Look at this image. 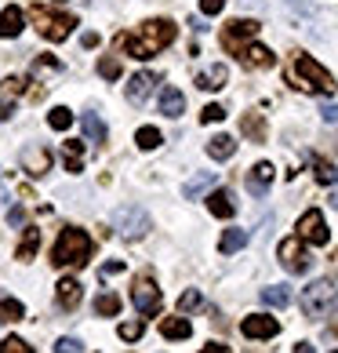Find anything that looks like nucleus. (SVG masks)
Instances as JSON below:
<instances>
[{"label":"nucleus","instance_id":"f257e3e1","mask_svg":"<svg viewBox=\"0 0 338 353\" xmlns=\"http://www.w3.org/2000/svg\"><path fill=\"white\" fill-rule=\"evenodd\" d=\"M175 37H178V26L175 22H167V19H146L135 33H120V37H116V48H120L127 59L146 62L153 55H160L164 48H171Z\"/></svg>","mask_w":338,"mask_h":353},{"label":"nucleus","instance_id":"f03ea898","mask_svg":"<svg viewBox=\"0 0 338 353\" xmlns=\"http://www.w3.org/2000/svg\"><path fill=\"white\" fill-rule=\"evenodd\" d=\"M91 259V237L87 230L81 226H66L59 233L55 248H51V263H55L59 270H73V266H84Z\"/></svg>","mask_w":338,"mask_h":353},{"label":"nucleus","instance_id":"7ed1b4c3","mask_svg":"<svg viewBox=\"0 0 338 353\" xmlns=\"http://www.w3.org/2000/svg\"><path fill=\"white\" fill-rule=\"evenodd\" d=\"M291 77H295V88H302V91H313V95H335V77L320 66V62L313 55H302L298 51L295 62H291Z\"/></svg>","mask_w":338,"mask_h":353},{"label":"nucleus","instance_id":"20e7f679","mask_svg":"<svg viewBox=\"0 0 338 353\" xmlns=\"http://www.w3.org/2000/svg\"><path fill=\"white\" fill-rule=\"evenodd\" d=\"M298 303H302V313H306V317L324 321V317H331V313L338 310V288H335L331 277H320V281H313L309 288H302Z\"/></svg>","mask_w":338,"mask_h":353},{"label":"nucleus","instance_id":"39448f33","mask_svg":"<svg viewBox=\"0 0 338 353\" xmlns=\"http://www.w3.org/2000/svg\"><path fill=\"white\" fill-rule=\"evenodd\" d=\"M149 212L142 204H120L113 212V233L116 237H124V241H142L149 233Z\"/></svg>","mask_w":338,"mask_h":353},{"label":"nucleus","instance_id":"423d86ee","mask_svg":"<svg viewBox=\"0 0 338 353\" xmlns=\"http://www.w3.org/2000/svg\"><path fill=\"white\" fill-rule=\"evenodd\" d=\"M30 19H33V26H36V33H41L44 41H55V44L66 41V37L73 33V26H76L73 15H51L44 4H33V8H30Z\"/></svg>","mask_w":338,"mask_h":353},{"label":"nucleus","instance_id":"0eeeda50","mask_svg":"<svg viewBox=\"0 0 338 353\" xmlns=\"http://www.w3.org/2000/svg\"><path fill=\"white\" fill-rule=\"evenodd\" d=\"M258 30H262V26H258L255 19H233L222 30V48L229 51V55H240V51L258 37Z\"/></svg>","mask_w":338,"mask_h":353},{"label":"nucleus","instance_id":"6e6552de","mask_svg":"<svg viewBox=\"0 0 338 353\" xmlns=\"http://www.w3.org/2000/svg\"><path fill=\"white\" fill-rule=\"evenodd\" d=\"M131 303H135V310L142 313V317H157L160 313V288H157V281L153 277H135Z\"/></svg>","mask_w":338,"mask_h":353},{"label":"nucleus","instance_id":"1a4fd4ad","mask_svg":"<svg viewBox=\"0 0 338 353\" xmlns=\"http://www.w3.org/2000/svg\"><path fill=\"white\" fill-rule=\"evenodd\" d=\"M298 241L302 244H317V248H324L331 241V233H328V222H324V212L320 208H309V212L298 219Z\"/></svg>","mask_w":338,"mask_h":353},{"label":"nucleus","instance_id":"9d476101","mask_svg":"<svg viewBox=\"0 0 338 353\" xmlns=\"http://www.w3.org/2000/svg\"><path fill=\"white\" fill-rule=\"evenodd\" d=\"M277 255H280V266L288 270V273H309V266H313V259H309L306 244L298 241V237H288V241H280Z\"/></svg>","mask_w":338,"mask_h":353},{"label":"nucleus","instance_id":"9b49d317","mask_svg":"<svg viewBox=\"0 0 338 353\" xmlns=\"http://www.w3.org/2000/svg\"><path fill=\"white\" fill-rule=\"evenodd\" d=\"M157 84H160V77L153 70H138L135 77H127V102H131V106H146Z\"/></svg>","mask_w":338,"mask_h":353},{"label":"nucleus","instance_id":"f8f14e48","mask_svg":"<svg viewBox=\"0 0 338 353\" xmlns=\"http://www.w3.org/2000/svg\"><path fill=\"white\" fill-rule=\"evenodd\" d=\"M51 164H55V157H51L47 146H36V142H33V146L22 150V168H25V175L41 179V175L51 172Z\"/></svg>","mask_w":338,"mask_h":353},{"label":"nucleus","instance_id":"ddd939ff","mask_svg":"<svg viewBox=\"0 0 338 353\" xmlns=\"http://www.w3.org/2000/svg\"><path fill=\"white\" fill-rule=\"evenodd\" d=\"M240 332L248 335V339H273V335L280 332V321L266 317V313H251V317L240 321Z\"/></svg>","mask_w":338,"mask_h":353},{"label":"nucleus","instance_id":"4468645a","mask_svg":"<svg viewBox=\"0 0 338 353\" xmlns=\"http://www.w3.org/2000/svg\"><path fill=\"white\" fill-rule=\"evenodd\" d=\"M273 175H277V168H273L269 161H258L251 172H248V193L251 197H266L269 186H273Z\"/></svg>","mask_w":338,"mask_h":353},{"label":"nucleus","instance_id":"2eb2a0df","mask_svg":"<svg viewBox=\"0 0 338 353\" xmlns=\"http://www.w3.org/2000/svg\"><path fill=\"white\" fill-rule=\"evenodd\" d=\"M237 59L244 62V66H251V70H273V66H277V55H273L269 48L255 44V41H251L248 48H244V51H240Z\"/></svg>","mask_w":338,"mask_h":353},{"label":"nucleus","instance_id":"dca6fc26","mask_svg":"<svg viewBox=\"0 0 338 353\" xmlns=\"http://www.w3.org/2000/svg\"><path fill=\"white\" fill-rule=\"evenodd\" d=\"M55 295H59V306L62 310H76V303H81V281L76 277H62L59 284H55Z\"/></svg>","mask_w":338,"mask_h":353},{"label":"nucleus","instance_id":"f3484780","mask_svg":"<svg viewBox=\"0 0 338 353\" xmlns=\"http://www.w3.org/2000/svg\"><path fill=\"white\" fill-rule=\"evenodd\" d=\"M22 22H25V11L19 4H8L4 11H0V37H19Z\"/></svg>","mask_w":338,"mask_h":353},{"label":"nucleus","instance_id":"a211bd4d","mask_svg":"<svg viewBox=\"0 0 338 353\" xmlns=\"http://www.w3.org/2000/svg\"><path fill=\"white\" fill-rule=\"evenodd\" d=\"M160 113L171 117V121H175V117H182V113H186V95H182L178 88L167 84V88L160 91Z\"/></svg>","mask_w":338,"mask_h":353},{"label":"nucleus","instance_id":"6ab92c4d","mask_svg":"<svg viewBox=\"0 0 338 353\" xmlns=\"http://www.w3.org/2000/svg\"><path fill=\"white\" fill-rule=\"evenodd\" d=\"M207 208H211L215 219H233L237 215V201H233L229 190H215L211 197H207Z\"/></svg>","mask_w":338,"mask_h":353},{"label":"nucleus","instance_id":"aec40b11","mask_svg":"<svg viewBox=\"0 0 338 353\" xmlns=\"http://www.w3.org/2000/svg\"><path fill=\"white\" fill-rule=\"evenodd\" d=\"M229 84V70L218 62V66H211V70H200L197 73V88L200 91H218V88H226Z\"/></svg>","mask_w":338,"mask_h":353},{"label":"nucleus","instance_id":"412c9836","mask_svg":"<svg viewBox=\"0 0 338 353\" xmlns=\"http://www.w3.org/2000/svg\"><path fill=\"white\" fill-rule=\"evenodd\" d=\"M81 124H84V139H87V142H95V146H102V142L109 139V132H106V121H102V117H98L95 110H87Z\"/></svg>","mask_w":338,"mask_h":353},{"label":"nucleus","instance_id":"4be33fe9","mask_svg":"<svg viewBox=\"0 0 338 353\" xmlns=\"http://www.w3.org/2000/svg\"><path fill=\"white\" fill-rule=\"evenodd\" d=\"M240 132L248 135L251 142H266V117L255 113V110L244 113V117H240Z\"/></svg>","mask_w":338,"mask_h":353},{"label":"nucleus","instance_id":"5701e85b","mask_svg":"<svg viewBox=\"0 0 338 353\" xmlns=\"http://www.w3.org/2000/svg\"><path fill=\"white\" fill-rule=\"evenodd\" d=\"M211 186H215V172H197V175L186 182V186H182V197H186V201H197L200 193H207Z\"/></svg>","mask_w":338,"mask_h":353},{"label":"nucleus","instance_id":"b1692460","mask_svg":"<svg viewBox=\"0 0 338 353\" xmlns=\"http://www.w3.org/2000/svg\"><path fill=\"white\" fill-rule=\"evenodd\" d=\"M233 153H237V139L233 135H215L207 142V157H211V161H229Z\"/></svg>","mask_w":338,"mask_h":353},{"label":"nucleus","instance_id":"393cba45","mask_svg":"<svg viewBox=\"0 0 338 353\" xmlns=\"http://www.w3.org/2000/svg\"><path fill=\"white\" fill-rule=\"evenodd\" d=\"M160 335H164V339H175V343H182V339H189V335H193V324H189L186 317H167V321L160 324Z\"/></svg>","mask_w":338,"mask_h":353},{"label":"nucleus","instance_id":"a878e982","mask_svg":"<svg viewBox=\"0 0 338 353\" xmlns=\"http://www.w3.org/2000/svg\"><path fill=\"white\" fill-rule=\"evenodd\" d=\"M36 248H41V230H36V226H25V237H22V244H19L15 259H19V263H30V259L36 255Z\"/></svg>","mask_w":338,"mask_h":353},{"label":"nucleus","instance_id":"bb28decb","mask_svg":"<svg viewBox=\"0 0 338 353\" xmlns=\"http://www.w3.org/2000/svg\"><path fill=\"white\" fill-rule=\"evenodd\" d=\"M262 303L266 306H291V288L288 284H269V288H262Z\"/></svg>","mask_w":338,"mask_h":353},{"label":"nucleus","instance_id":"cd10ccee","mask_svg":"<svg viewBox=\"0 0 338 353\" xmlns=\"http://www.w3.org/2000/svg\"><path fill=\"white\" fill-rule=\"evenodd\" d=\"M244 244H248V230H226L222 241H218V252H222V255H233V252H240Z\"/></svg>","mask_w":338,"mask_h":353},{"label":"nucleus","instance_id":"c85d7f7f","mask_svg":"<svg viewBox=\"0 0 338 353\" xmlns=\"http://www.w3.org/2000/svg\"><path fill=\"white\" fill-rule=\"evenodd\" d=\"M81 168H84V142H66V172L81 175Z\"/></svg>","mask_w":338,"mask_h":353},{"label":"nucleus","instance_id":"c756f323","mask_svg":"<svg viewBox=\"0 0 338 353\" xmlns=\"http://www.w3.org/2000/svg\"><path fill=\"white\" fill-rule=\"evenodd\" d=\"M135 142H138V150H157L160 142H164V135H160V128H138L135 132Z\"/></svg>","mask_w":338,"mask_h":353},{"label":"nucleus","instance_id":"7c9ffc66","mask_svg":"<svg viewBox=\"0 0 338 353\" xmlns=\"http://www.w3.org/2000/svg\"><path fill=\"white\" fill-rule=\"evenodd\" d=\"M22 317H25V306L19 303V299L0 295V321H22Z\"/></svg>","mask_w":338,"mask_h":353},{"label":"nucleus","instance_id":"2f4dec72","mask_svg":"<svg viewBox=\"0 0 338 353\" xmlns=\"http://www.w3.org/2000/svg\"><path fill=\"white\" fill-rule=\"evenodd\" d=\"M120 59H113V55H102L98 59V77L102 81H120Z\"/></svg>","mask_w":338,"mask_h":353},{"label":"nucleus","instance_id":"473e14b6","mask_svg":"<svg viewBox=\"0 0 338 353\" xmlns=\"http://www.w3.org/2000/svg\"><path fill=\"white\" fill-rule=\"evenodd\" d=\"M47 124L55 128V132H70V128H73V113L66 106H55V110L47 113Z\"/></svg>","mask_w":338,"mask_h":353},{"label":"nucleus","instance_id":"72a5a7b5","mask_svg":"<svg viewBox=\"0 0 338 353\" xmlns=\"http://www.w3.org/2000/svg\"><path fill=\"white\" fill-rule=\"evenodd\" d=\"M95 313H98V317H116V313H120V299H116V295H98L95 299Z\"/></svg>","mask_w":338,"mask_h":353},{"label":"nucleus","instance_id":"f704fd0d","mask_svg":"<svg viewBox=\"0 0 338 353\" xmlns=\"http://www.w3.org/2000/svg\"><path fill=\"white\" fill-rule=\"evenodd\" d=\"M313 175H317V182H324V186H335L338 182V172L328 161H320V157H313Z\"/></svg>","mask_w":338,"mask_h":353},{"label":"nucleus","instance_id":"c9c22d12","mask_svg":"<svg viewBox=\"0 0 338 353\" xmlns=\"http://www.w3.org/2000/svg\"><path fill=\"white\" fill-rule=\"evenodd\" d=\"M142 332H146V321H124L120 328H116V335H120L124 343H135V339H142Z\"/></svg>","mask_w":338,"mask_h":353},{"label":"nucleus","instance_id":"e433bc0d","mask_svg":"<svg viewBox=\"0 0 338 353\" xmlns=\"http://www.w3.org/2000/svg\"><path fill=\"white\" fill-rule=\"evenodd\" d=\"M204 306V295L197 292V288H189V292H182V299H178V310L182 313H189V310H200Z\"/></svg>","mask_w":338,"mask_h":353},{"label":"nucleus","instance_id":"4c0bfd02","mask_svg":"<svg viewBox=\"0 0 338 353\" xmlns=\"http://www.w3.org/2000/svg\"><path fill=\"white\" fill-rule=\"evenodd\" d=\"M0 353H33V346H30V343H22L19 335H8L4 343H0Z\"/></svg>","mask_w":338,"mask_h":353},{"label":"nucleus","instance_id":"58836bf2","mask_svg":"<svg viewBox=\"0 0 338 353\" xmlns=\"http://www.w3.org/2000/svg\"><path fill=\"white\" fill-rule=\"evenodd\" d=\"M200 121H204V124H218V121H226V110L218 106V102H211V106L200 110Z\"/></svg>","mask_w":338,"mask_h":353},{"label":"nucleus","instance_id":"ea45409f","mask_svg":"<svg viewBox=\"0 0 338 353\" xmlns=\"http://www.w3.org/2000/svg\"><path fill=\"white\" fill-rule=\"evenodd\" d=\"M55 353H84V343H81V339H70V335H62L59 343H55Z\"/></svg>","mask_w":338,"mask_h":353},{"label":"nucleus","instance_id":"a19ab883","mask_svg":"<svg viewBox=\"0 0 338 353\" xmlns=\"http://www.w3.org/2000/svg\"><path fill=\"white\" fill-rule=\"evenodd\" d=\"M19 91H22V81H19V77H8V81L0 84V95H4V99H15Z\"/></svg>","mask_w":338,"mask_h":353},{"label":"nucleus","instance_id":"79ce46f5","mask_svg":"<svg viewBox=\"0 0 338 353\" xmlns=\"http://www.w3.org/2000/svg\"><path fill=\"white\" fill-rule=\"evenodd\" d=\"M222 8H226V0H200L204 15H222Z\"/></svg>","mask_w":338,"mask_h":353},{"label":"nucleus","instance_id":"37998d69","mask_svg":"<svg viewBox=\"0 0 338 353\" xmlns=\"http://www.w3.org/2000/svg\"><path fill=\"white\" fill-rule=\"evenodd\" d=\"M320 117H324L328 124H335V121H338V106H335V102H324V106H320Z\"/></svg>","mask_w":338,"mask_h":353},{"label":"nucleus","instance_id":"c03bdc74","mask_svg":"<svg viewBox=\"0 0 338 353\" xmlns=\"http://www.w3.org/2000/svg\"><path fill=\"white\" fill-rule=\"evenodd\" d=\"M8 222H11V226H25V212H22V208H11Z\"/></svg>","mask_w":338,"mask_h":353},{"label":"nucleus","instance_id":"a18cd8bd","mask_svg":"<svg viewBox=\"0 0 338 353\" xmlns=\"http://www.w3.org/2000/svg\"><path fill=\"white\" fill-rule=\"evenodd\" d=\"M113 273H124V263H106L102 266V277H113Z\"/></svg>","mask_w":338,"mask_h":353},{"label":"nucleus","instance_id":"49530a36","mask_svg":"<svg viewBox=\"0 0 338 353\" xmlns=\"http://www.w3.org/2000/svg\"><path fill=\"white\" fill-rule=\"evenodd\" d=\"M200 353H229V346H222V343H207Z\"/></svg>","mask_w":338,"mask_h":353},{"label":"nucleus","instance_id":"de8ad7c7","mask_svg":"<svg viewBox=\"0 0 338 353\" xmlns=\"http://www.w3.org/2000/svg\"><path fill=\"white\" fill-rule=\"evenodd\" d=\"M295 353H317V346H313V343H298Z\"/></svg>","mask_w":338,"mask_h":353},{"label":"nucleus","instance_id":"09e8293b","mask_svg":"<svg viewBox=\"0 0 338 353\" xmlns=\"http://www.w3.org/2000/svg\"><path fill=\"white\" fill-rule=\"evenodd\" d=\"M8 204V186H4V179H0V208Z\"/></svg>","mask_w":338,"mask_h":353},{"label":"nucleus","instance_id":"8fccbe9b","mask_svg":"<svg viewBox=\"0 0 338 353\" xmlns=\"http://www.w3.org/2000/svg\"><path fill=\"white\" fill-rule=\"evenodd\" d=\"M331 204H335V208H338V193H335V197H331Z\"/></svg>","mask_w":338,"mask_h":353},{"label":"nucleus","instance_id":"3c124183","mask_svg":"<svg viewBox=\"0 0 338 353\" xmlns=\"http://www.w3.org/2000/svg\"><path fill=\"white\" fill-rule=\"evenodd\" d=\"M335 353H338V350H335Z\"/></svg>","mask_w":338,"mask_h":353}]
</instances>
